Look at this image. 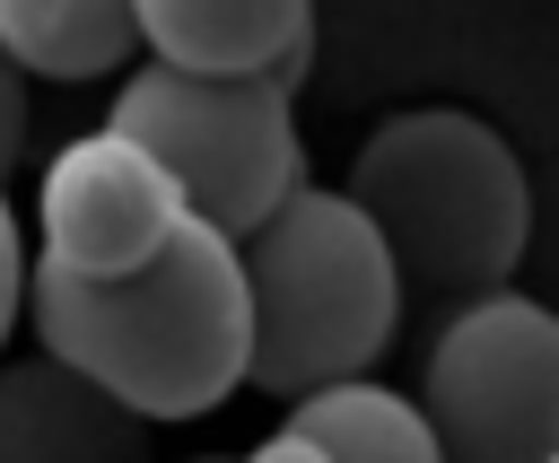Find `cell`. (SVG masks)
Returning <instances> with one entry per match:
<instances>
[{"mask_svg":"<svg viewBox=\"0 0 559 463\" xmlns=\"http://www.w3.org/2000/svg\"><path fill=\"white\" fill-rule=\"evenodd\" d=\"M35 349L131 402L140 419H201L253 367V297L245 253L210 218H183L140 271L87 280L61 262H26Z\"/></svg>","mask_w":559,"mask_h":463,"instance_id":"obj_1","label":"cell"},{"mask_svg":"<svg viewBox=\"0 0 559 463\" xmlns=\"http://www.w3.org/2000/svg\"><path fill=\"white\" fill-rule=\"evenodd\" d=\"M341 192L376 218L402 271V306H428V314H463L472 297H498L533 236V192L515 149L463 105L384 114L358 140Z\"/></svg>","mask_w":559,"mask_h":463,"instance_id":"obj_2","label":"cell"},{"mask_svg":"<svg viewBox=\"0 0 559 463\" xmlns=\"http://www.w3.org/2000/svg\"><path fill=\"white\" fill-rule=\"evenodd\" d=\"M236 253H245V297H253V367H245V384L306 402L323 384L367 376L393 349L402 271H393L376 218L349 192H332V183L288 192Z\"/></svg>","mask_w":559,"mask_h":463,"instance_id":"obj_3","label":"cell"},{"mask_svg":"<svg viewBox=\"0 0 559 463\" xmlns=\"http://www.w3.org/2000/svg\"><path fill=\"white\" fill-rule=\"evenodd\" d=\"M105 131L140 140L192 218H210L218 236H253L288 192H306V140H297V114H288V79L271 70H245V79H218V70H175V61H140L122 87H114V114Z\"/></svg>","mask_w":559,"mask_h":463,"instance_id":"obj_4","label":"cell"},{"mask_svg":"<svg viewBox=\"0 0 559 463\" xmlns=\"http://www.w3.org/2000/svg\"><path fill=\"white\" fill-rule=\"evenodd\" d=\"M419 411L445 463H559V314L515 288L445 314Z\"/></svg>","mask_w":559,"mask_h":463,"instance_id":"obj_5","label":"cell"},{"mask_svg":"<svg viewBox=\"0 0 559 463\" xmlns=\"http://www.w3.org/2000/svg\"><path fill=\"white\" fill-rule=\"evenodd\" d=\"M35 218H44V262L87 271V280H114V271H140L192 210H183L175 175L140 140L79 131L70 149H52L44 192H35Z\"/></svg>","mask_w":559,"mask_h":463,"instance_id":"obj_6","label":"cell"},{"mask_svg":"<svg viewBox=\"0 0 559 463\" xmlns=\"http://www.w3.org/2000/svg\"><path fill=\"white\" fill-rule=\"evenodd\" d=\"M131 402L87 384L61 358H0V463H157Z\"/></svg>","mask_w":559,"mask_h":463,"instance_id":"obj_7","label":"cell"},{"mask_svg":"<svg viewBox=\"0 0 559 463\" xmlns=\"http://www.w3.org/2000/svg\"><path fill=\"white\" fill-rule=\"evenodd\" d=\"M140 44L148 61L175 70H271L297 87L306 52H314V0H140Z\"/></svg>","mask_w":559,"mask_h":463,"instance_id":"obj_8","label":"cell"},{"mask_svg":"<svg viewBox=\"0 0 559 463\" xmlns=\"http://www.w3.org/2000/svg\"><path fill=\"white\" fill-rule=\"evenodd\" d=\"M0 52L26 79H105L140 52V0H0Z\"/></svg>","mask_w":559,"mask_h":463,"instance_id":"obj_9","label":"cell"},{"mask_svg":"<svg viewBox=\"0 0 559 463\" xmlns=\"http://www.w3.org/2000/svg\"><path fill=\"white\" fill-rule=\"evenodd\" d=\"M288 428H306L332 463H445L419 393H384V384H367V376L306 393V402L288 411Z\"/></svg>","mask_w":559,"mask_h":463,"instance_id":"obj_10","label":"cell"},{"mask_svg":"<svg viewBox=\"0 0 559 463\" xmlns=\"http://www.w3.org/2000/svg\"><path fill=\"white\" fill-rule=\"evenodd\" d=\"M9 183V175H0ZM17 314H26V245H17V210H9V192H0V341L17 332Z\"/></svg>","mask_w":559,"mask_h":463,"instance_id":"obj_11","label":"cell"},{"mask_svg":"<svg viewBox=\"0 0 559 463\" xmlns=\"http://www.w3.org/2000/svg\"><path fill=\"white\" fill-rule=\"evenodd\" d=\"M26 157V70L0 52V175Z\"/></svg>","mask_w":559,"mask_h":463,"instance_id":"obj_12","label":"cell"},{"mask_svg":"<svg viewBox=\"0 0 559 463\" xmlns=\"http://www.w3.org/2000/svg\"><path fill=\"white\" fill-rule=\"evenodd\" d=\"M236 463H332V454H323V446H314L306 428H288V419H280V428H271V437H262L253 454H236Z\"/></svg>","mask_w":559,"mask_h":463,"instance_id":"obj_13","label":"cell"},{"mask_svg":"<svg viewBox=\"0 0 559 463\" xmlns=\"http://www.w3.org/2000/svg\"><path fill=\"white\" fill-rule=\"evenodd\" d=\"M183 463H236V454H183Z\"/></svg>","mask_w":559,"mask_h":463,"instance_id":"obj_14","label":"cell"}]
</instances>
